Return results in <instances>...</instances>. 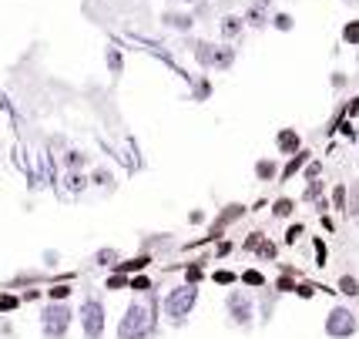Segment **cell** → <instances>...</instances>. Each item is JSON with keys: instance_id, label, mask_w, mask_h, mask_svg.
<instances>
[{"instance_id": "1", "label": "cell", "mask_w": 359, "mask_h": 339, "mask_svg": "<svg viewBox=\"0 0 359 339\" xmlns=\"http://www.w3.org/2000/svg\"><path fill=\"white\" fill-rule=\"evenodd\" d=\"M155 336V303L135 295L128 309L121 312V323H118V336L114 339H151Z\"/></svg>"}, {"instance_id": "2", "label": "cell", "mask_w": 359, "mask_h": 339, "mask_svg": "<svg viewBox=\"0 0 359 339\" xmlns=\"http://www.w3.org/2000/svg\"><path fill=\"white\" fill-rule=\"evenodd\" d=\"M195 306H198V286H188V282H178L161 295V312L172 326H185Z\"/></svg>"}, {"instance_id": "3", "label": "cell", "mask_w": 359, "mask_h": 339, "mask_svg": "<svg viewBox=\"0 0 359 339\" xmlns=\"http://www.w3.org/2000/svg\"><path fill=\"white\" fill-rule=\"evenodd\" d=\"M74 323L71 303H47L41 309V339H67Z\"/></svg>"}, {"instance_id": "4", "label": "cell", "mask_w": 359, "mask_h": 339, "mask_svg": "<svg viewBox=\"0 0 359 339\" xmlns=\"http://www.w3.org/2000/svg\"><path fill=\"white\" fill-rule=\"evenodd\" d=\"M78 323H81L84 339H104V326H108V309H104V303L88 295L78 309Z\"/></svg>"}, {"instance_id": "5", "label": "cell", "mask_w": 359, "mask_h": 339, "mask_svg": "<svg viewBox=\"0 0 359 339\" xmlns=\"http://www.w3.org/2000/svg\"><path fill=\"white\" fill-rule=\"evenodd\" d=\"M359 333V316L349 306H332L326 312V336L329 339H353Z\"/></svg>"}, {"instance_id": "6", "label": "cell", "mask_w": 359, "mask_h": 339, "mask_svg": "<svg viewBox=\"0 0 359 339\" xmlns=\"http://www.w3.org/2000/svg\"><path fill=\"white\" fill-rule=\"evenodd\" d=\"M225 312H229V323L249 329L255 323V299L249 293H229L225 295Z\"/></svg>"}, {"instance_id": "7", "label": "cell", "mask_w": 359, "mask_h": 339, "mask_svg": "<svg viewBox=\"0 0 359 339\" xmlns=\"http://www.w3.org/2000/svg\"><path fill=\"white\" fill-rule=\"evenodd\" d=\"M276 145H279V152H282V154H296V152H302V138H299L296 128H282L279 135H276Z\"/></svg>"}, {"instance_id": "8", "label": "cell", "mask_w": 359, "mask_h": 339, "mask_svg": "<svg viewBox=\"0 0 359 339\" xmlns=\"http://www.w3.org/2000/svg\"><path fill=\"white\" fill-rule=\"evenodd\" d=\"M245 212H249V208H245V205H238V201H235V205H225V208H222V215H219V222L212 225V235H219V232L225 229V225L238 222V218L245 215Z\"/></svg>"}, {"instance_id": "9", "label": "cell", "mask_w": 359, "mask_h": 339, "mask_svg": "<svg viewBox=\"0 0 359 339\" xmlns=\"http://www.w3.org/2000/svg\"><path fill=\"white\" fill-rule=\"evenodd\" d=\"M279 175V165L272 161V158H262V161H255V178L259 182H272Z\"/></svg>"}, {"instance_id": "10", "label": "cell", "mask_w": 359, "mask_h": 339, "mask_svg": "<svg viewBox=\"0 0 359 339\" xmlns=\"http://www.w3.org/2000/svg\"><path fill=\"white\" fill-rule=\"evenodd\" d=\"M336 289H339L343 295H349V299H359V279L346 272V276H339V282H336Z\"/></svg>"}, {"instance_id": "11", "label": "cell", "mask_w": 359, "mask_h": 339, "mask_svg": "<svg viewBox=\"0 0 359 339\" xmlns=\"http://www.w3.org/2000/svg\"><path fill=\"white\" fill-rule=\"evenodd\" d=\"M306 161H309V152H296L292 154V161H289V165H285V168H282V182H285V178H292V175H296L299 168H302V165H306Z\"/></svg>"}, {"instance_id": "12", "label": "cell", "mask_w": 359, "mask_h": 339, "mask_svg": "<svg viewBox=\"0 0 359 339\" xmlns=\"http://www.w3.org/2000/svg\"><path fill=\"white\" fill-rule=\"evenodd\" d=\"M205 279V259H198V262H188L185 265V282L188 286H198Z\"/></svg>"}, {"instance_id": "13", "label": "cell", "mask_w": 359, "mask_h": 339, "mask_svg": "<svg viewBox=\"0 0 359 339\" xmlns=\"http://www.w3.org/2000/svg\"><path fill=\"white\" fill-rule=\"evenodd\" d=\"M71 282H67V286H64V282H57V286H50V289H47V303H67V299H71Z\"/></svg>"}, {"instance_id": "14", "label": "cell", "mask_w": 359, "mask_h": 339, "mask_svg": "<svg viewBox=\"0 0 359 339\" xmlns=\"http://www.w3.org/2000/svg\"><path fill=\"white\" fill-rule=\"evenodd\" d=\"M292 212H296V201L292 199H276L272 201V215L276 218H289Z\"/></svg>"}, {"instance_id": "15", "label": "cell", "mask_w": 359, "mask_h": 339, "mask_svg": "<svg viewBox=\"0 0 359 339\" xmlns=\"http://www.w3.org/2000/svg\"><path fill=\"white\" fill-rule=\"evenodd\" d=\"M195 58H198V64H205V67H215V47H212V44H198V47H195Z\"/></svg>"}, {"instance_id": "16", "label": "cell", "mask_w": 359, "mask_h": 339, "mask_svg": "<svg viewBox=\"0 0 359 339\" xmlns=\"http://www.w3.org/2000/svg\"><path fill=\"white\" fill-rule=\"evenodd\" d=\"M64 165H67V171H78V168L88 165V154L84 152H67L64 154Z\"/></svg>"}, {"instance_id": "17", "label": "cell", "mask_w": 359, "mask_h": 339, "mask_svg": "<svg viewBox=\"0 0 359 339\" xmlns=\"http://www.w3.org/2000/svg\"><path fill=\"white\" fill-rule=\"evenodd\" d=\"M232 61H235L232 47H219V51H215V67H222V71H225V67H232Z\"/></svg>"}, {"instance_id": "18", "label": "cell", "mask_w": 359, "mask_h": 339, "mask_svg": "<svg viewBox=\"0 0 359 339\" xmlns=\"http://www.w3.org/2000/svg\"><path fill=\"white\" fill-rule=\"evenodd\" d=\"M238 279H242L245 286H255V289H259V286H266V276H262L259 269H245V272H242Z\"/></svg>"}, {"instance_id": "19", "label": "cell", "mask_w": 359, "mask_h": 339, "mask_svg": "<svg viewBox=\"0 0 359 339\" xmlns=\"http://www.w3.org/2000/svg\"><path fill=\"white\" fill-rule=\"evenodd\" d=\"M346 195H349V201H346V212L359 215V182H353V188H346Z\"/></svg>"}, {"instance_id": "20", "label": "cell", "mask_w": 359, "mask_h": 339, "mask_svg": "<svg viewBox=\"0 0 359 339\" xmlns=\"http://www.w3.org/2000/svg\"><path fill=\"white\" fill-rule=\"evenodd\" d=\"M276 252H279V248H276V242H269V239H262V242L255 246V255H259V259H276Z\"/></svg>"}, {"instance_id": "21", "label": "cell", "mask_w": 359, "mask_h": 339, "mask_svg": "<svg viewBox=\"0 0 359 339\" xmlns=\"http://www.w3.org/2000/svg\"><path fill=\"white\" fill-rule=\"evenodd\" d=\"M165 24H172L175 31H188V27H191V17H185V14H168V17H165Z\"/></svg>"}, {"instance_id": "22", "label": "cell", "mask_w": 359, "mask_h": 339, "mask_svg": "<svg viewBox=\"0 0 359 339\" xmlns=\"http://www.w3.org/2000/svg\"><path fill=\"white\" fill-rule=\"evenodd\" d=\"M343 41L346 44H359V20H349L343 27Z\"/></svg>"}, {"instance_id": "23", "label": "cell", "mask_w": 359, "mask_h": 339, "mask_svg": "<svg viewBox=\"0 0 359 339\" xmlns=\"http://www.w3.org/2000/svg\"><path fill=\"white\" fill-rule=\"evenodd\" d=\"M238 31H242V20H238V17H225V20H222V34H225V37H235Z\"/></svg>"}, {"instance_id": "24", "label": "cell", "mask_w": 359, "mask_h": 339, "mask_svg": "<svg viewBox=\"0 0 359 339\" xmlns=\"http://www.w3.org/2000/svg\"><path fill=\"white\" fill-rule=\"evenodd\" d=\"M346 201H349V195H346V185H336V188H332V205H336L339 212H346Z\"/></svg>"}, {"instance_id": "25", "label": "cell", "mask_w": 359, "mask_h": 339, "mask_svg": "<svg viewBox=\"0 0 359 339\" xmlns=\"http://www.w3.org/2000/svg\"><path fill=\"white\" fill-rule=\"evenodd\" d=\"M212 279H215L219 286H232V282H235L238 276H235L232 269H219V272H212Z\"/></svg>"}, {"instance_id": "26", "label": "cell", "mask_w": 359, "mask_h": 339, "mask_svg": "<svg viewBox=\"0 0 359 339\" xmlns=\"http://www.w3.org/2000/svg\"><path fill=\"white\" fill-rule=\"evenodd\" d=\"M20 306V295H0V312H14Z\"/></svg>"}, {"instance_id": "27", "label": "cell", "mask_w": 359, "mask_h": 339, "mask_svg": "<svg viewBox=\"0 0 359 339\" xmlns=\"http://www.w3.org/2000/svg\"><path fill=\"white\" fill-rule=\"evenodd\" d=\"M302 232H306V229H302L299 222H296V225H289V232H285V246H296L299 239H302Z\"/></svg>"}, {"instance_id": "28", "label": "cell", "mask_w": 359, "mask_h": 339, "mask_svg": "<svg viewBox=\"0 0 359 339\" xmlns=\"http://www.w3.org/2000/svg\"><path fill=\"white\" fill-rule=\"evenodd\" d=\"M125 286H128L125 272H114V276H108V289H111V293H118V289H125Z\"/></svg>"}, {"instance_id": "29", "label": "cell", "mask_w": 359, "mask_h": 339, "mask_svg": "<svg viewBox=\"0 0 359 339\" xmlns=\"http://www.w3.org/2000/svg\"><path fill=\"white\" fill-rule=\"evenodd\" d=\"M272 24H276V31H292V17L289 14H276L272 17Z\"/></svg>"}, {"instance_id": "30", "label": "cell", "mask_w": 359, "mask_h": 339, "mask_svg": "<svg viewBox=\"0 0 359 339\" xmlns=\"http://www.w3.org/2000/svg\"><path fill=\"white\" fill-rule=\"evenodd\" d=\"M128 286H131L135 293H144V289H151V279H148V276H135Z\"/></svg>"}, {"instance_id": "31", "label": "cell", "mask_w": 359, "mask_h": 339, "mask_svg": "<svg viewBox=\"0 0 359 339\" xmlns=\"http://www.w3.org/2000/svg\"><path fill=\"white\" fill-rule=\"evenodd\" d=\"M94 259H97V262H101V265H111V262H114V259H118V252H114V248H101V252H97Z\"/></svg>"}, {"instance_id": "32", "label": "cell", "mask_w": 359, "mask_h": 339, "mask_svg": "<svg viewBox=\"0 0 359 339\" xmlns=\"http://www.w3.org/2000/svg\"><path fill=\"white\" fill-rule=\"evenodd\" d=\"M262 239H266V235H262V232H252L249 239H245V242H242V248H245V252H255V246H259V242H262Z\"/></svg>"}, {"instance_id": "33", "label": "cell", "mask_w": 359, "mask_h": 339, "mask_svg": "<svg viewBox=\"0 0 359 339\" xmlns=\"http://www.w3.org/2000/svg\"><path fill=\"white\" fill-rule=\"evenodd\" d=\"M64 185H71V192H81V188H84V178H81V175H74V171H71V175L64 178Z\"/></svg>"}, {"instance_id": "34", "label": "cell", "mask_w": 359, "mask_h": 339, "mask_svg": "<svg viewBox=\"0 0 359 339\" xmlns=\"http://www.w3.org/2000/svg\"><path fill=\"white\" fill-rule=\"evenodd\" d=\"M108 54H111V58H108V61H111V74H118V71H121V64H125V61L118 58V51H108Z\"/></svg>"}, {"instance_id": "35", "label": "cell", "mask_w": 359, "mask_h": 339, "mask_svg": "<svg viewBox=\"0 0 359 339\" xmlns=\"http://www.w3.org/2000/svg\"><path fill=\"white\" fill-rule=\"evenodd\" d=\"M229 252H232V239H222V246L215 248V255L222 259V255H229Z\"/></svg>"}, {"instance_id": "36", "label": "cell", "mask_w": 359, "mask_h": 339, "mask_svg": "<svg viewBox=\"0 0 359 339\" xmlns=\"http://www.w3.org/2000/svg\"><path fill=\"white\" fill-rule=\"evenodd\" d=\"M316 259H319V265L326 262V246H323V239H316Z\"/></svg>"}, {"instance_id": "37", "label": "cell", "mask_w": 359, "mask_h": 339, "mask_svg": "<svg viewBox=\"0 0 359 339\" xmlns=\"http://www.w3.org/2000/svg\"><path fill=\"white\" fill-rule=\"evenodd\" d=\"M296 293L302 295V299H313V293H316V286H296Z\"/></svg>"}, {"instance_id": "38", "label": "cell", "mask_w": 359, "mask_h": 339, "mask_svg": "<svg viewBox=\"0 0 359 339\" xmlns=\"http://www.w3.org/2000/svg\"><path fill=\"white\" fill-rule=\"evenodd\" d=\"M94 182H101V185H111V175H108V171H94Z\"/></svg>"}, {"instance_id": "39", "label": "cell", "mask_w": 359, "mask_h": 339, "mask_svg": "<svg viewBox=\"0 0 359 339\" xmlns=\"http://www.w3.org/2000/svg\"><path fill=\"white\" fill-rule=\"evenodd\" d=\"M255 7H269V0H255Z\"/></svg>"}]
</instances>
